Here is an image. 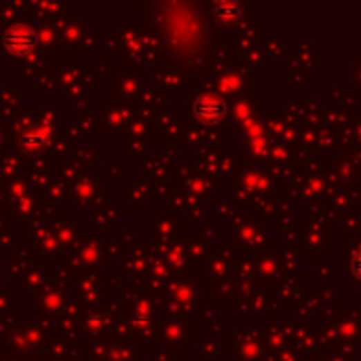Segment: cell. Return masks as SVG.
Returning <instances> with one entry per match:
<instances>
[{
	"mask_svg": "<svg viewBox=\"0 0 361 361\" xmlns=\"http://www.w3.org/2000/svg\"><path fill=\"white\" fill-rule=\"evenodd\" d=\"M43 142H45V140H43V138H40V136H34V138H30V136H24V138H21V144H24V146L32 144L34 148H38V146H43Z\"/></svg>",
	"mask_w": 361,
	"mask_h": 361,
	"instance_id": "4",
	"label": "cell"
},
{
	"mask_svg": "<svg viewBox=\"0 0 361 361\" xmlns=\"http://www.w3.org/2000/svg\"><path fill=\"white\" fill-rule=\"evenodd\" d=\"M224 112H226L224 102L220 98H214V95L201 98L194 104V114L198 120H203V123H218V120L224 116Z\"/></svg>",
	"mask_w": 361,
	"mask_h": 361,
	"instance_id": "1",
	"label": "cell"
},
{
	"mask_svg": "<svg viewBox=\"0 0 361 361\" xmlns=\"http://www.w3.org/2000/svg\"><path fill=\"white\" fill-rule=\"evenodd\" d=\"M353 272L357 279H361V252L353 258Z\"/></svg>",
	"mask_w": 361,
	"mask_h": 361,
	"instance_id": "5",
	"label": "cell"
},
{
	"mask_svg": "<svg viewBox=\"0 0 361 361\" xmlns=\"http://www.w3.org/2000/svg\"><path fill=\"white\" fill-rule=\"evenodd\" d=\"M218 15L222 19H234L239 15V7L237 5H222V7H218Z\"/></svg>",
	"mask_w": 361,
	"mask_h": 361,
	"instance_id": "3",
	"label": "cell"
},
{
	"mask_svg": "<svg viewBox=\"0 0 361 361\" xmlns=\"http://www.w3.org/2000/svg\"><path fill=\"white\" fill-rule=\"evenodd\" d=\"M5 43H7V47H9L11 51H15V53H28V51H32V47H36V36H34L32 32L19 28V30L7 32Z\"/></svg>",
	"mask_w": 361,
	"mask_h": 361,
	"instance_id": "2",
	"label": "cell"
}]
</instances>
